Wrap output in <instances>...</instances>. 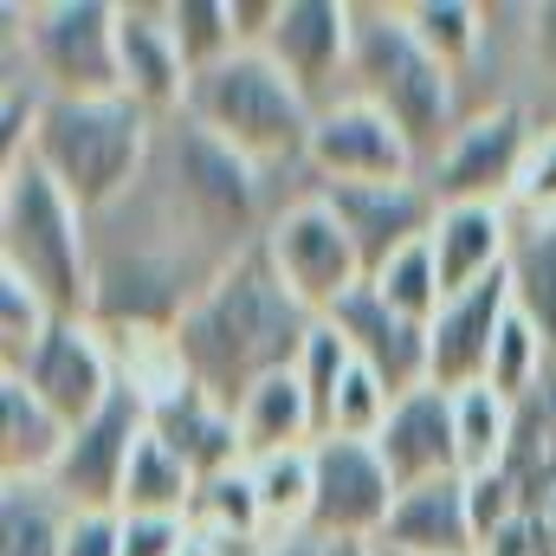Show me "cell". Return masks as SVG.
<instances>
[{
	"label": "cell",
	"mask_w": 556,
	"mask_h": 556,
	"mask_svg": "<svg viewBox=\"0 0 556 556\" xmlns=\"http://www.w3.org/2000/svg\"><path fill=\"white\" fill-rule=\"evenodd\" d=\"M317 324L324 317H311L285 291V278L266 260V247L253 240L240 260H227L220 273L207 278V291L181 311V324L168 330V356H175V376L207 389L220 408H240L260 382L298 369V356H304Z\"/></svg>",
	"instance_id": "cell-1"
},
{
	"label": "cell",
	"mask_w": 556,
	"mask_h": 556,
	"mask_svg": "<svg viewBox=\"0 0 556 556\" xmlns=\"http://www.w3.org/2000/svg\"><path fill=\"white\" fill-rule=\"evenodd\" d=\"M0 273L33 285L59 317H91L98 311L91 214L33 155L0 168Z\"/></svg>",
	"instance_id": "cell-2"
},
{
	"label": "cell",
	"mask_w": 556,
	"mask_h": 556,
	"mask_svg": "<svg viewBox=\"0 0 556 556\" xmlns=\"http://www.w3.org/2000/svg\"><path fill=\"white\" fill-rule=\"evenodd\" d=\"M155 117L130 98H52L26 155L98 220L137 194L155 162Z\"/></svg>",
	"instance_id": "cell-3"
},
{
	"label": "cell",
	"mask_w": 556,
	"mask_h": 556,
	"mask_svg": "<svg viewBox=\"0 0 556 556\" xmlns=\"http://www.w3.org/2000/svg\"><path fill=\"white\" fill-rule=\"evenodd\" d=\"M350 98L376 104L402 137L420 149V168L453 142L459 104H453V72L427 52L408 26V7H356V39H350Z\"/></svg>",
	"instance_id": "cell-4"
},
{
	"label": "cell",
	"mask_w": 556,
	"mask_h": 556,
	"mask_svg": "<svg viewBox=\"0 0 556 556\" xmlns=\"http://www.w3.org/2000/svg\"><path fill=\"white\" fill-rule=\"evenodd\" d=\"M181 117L214 142H227L240 162L253 168H278V162H304L311 155V124L317 104L278 72L266 52H233L227 65L201 72L188 85Z\"/></svg>",
	"instance_id": "cell-5"
},
{
	"label": "cell",
	"mask_w": 556,
	"mask_h": 556,
	"mask_svg": "<svg viewBox=\"0 0 556 556\" xmlns=\"http://www.w3.org/2000/svg\"><path fill=\"white\" fill-rule=\"evenodd\" d=\"M20 20L26 26H13L7 46L26 52V65L52 98H124L111 0H52V7H26Z\"/></svg>",
	"instance_id": "cell-6"
},
{
	"label": "cell",
	"mask_w": 556,
	"mask_h": 556,
	"mask_svg": "<svg viewBox=\"0 0 556 556\" xmlns=\"http://www.w3.org/2000/svg\"><path fill=\"white\" fill-rule=\"evenodd\" d=\"M531 142L538 137H531L525 111H511V104L479 111V117H466L453 130V142L420 168V181L433 188L440 207H505V201H518Z\"/></svg>",
	"instance_id": "cell-7"
},
{
	"label": "cell",
	"mask_w": 556,
	"mask_h": 556,
	"mask_svg": "<svg viewBox=\"0 0 556 556\" xmlns=\"http://www.w3.org/2000/svg\"><path fill=\"white\" fill-rule=\"evenodd\" d=\"M260 247H266L273 273L285 278V291H291L311 317H330L356 285H369L363 253L350 247V233H343V220L324 207V194L291 201L285 214H273V227L260 233Z\"/></svg>",
	"instance_id": "cell-8"
},
{
	"label": "cell",
	"mask_w": 556,
	"mask_h": 556,
	"mask_svg": "<svg viewBox=\"0 0 556 556\" xmlns=\"http://www.w3.org/2000/svg\"><path fill=\"white\" fill-rule=\"evenodd\" d=\"M142 433H149V395L137 382H124L85 427H72V440L52 466V492L72 511H124V479H130Z\"/></svg>",
	"instance_id": "cell-9"
},
{
	"label": "cell",
	"mask_w": 556,
	"mask_h": 556,
	"mask_svg": "<svg viewBox=\"0 0 556 556\" xmlns=\"http://www.w3.org/2000/svg\"><path fill=\"white\" fill-rule=\"evenodd\" d=\"M317 498H311V538L317 544H376L395 511V479L376 453V440H317Z\"/></svg>",
	"instance_id": "cell-10"
},
{
	"label": "cell",
	"mask_w": 556,
	"mask_h": 556,
	"mask_svg": "<svg viewBox=\"0 0 556 556\" xmlns=\"http://www.w3.org/2000/svg\"><path fill=\"white\" fill-rule=\"evenodd\" d=\"M7 376H20L65 427H85V420L124 389V382H117V363H111V350H104V330H98L91 317H59V324L46 330V343H39L20 369H7Z\"/></svg>",
	"instance_id": "cell-11"
},
{
	"label": "cell",
	"mask_w": 556,
	"mask_h": 556,
	"mask_svg": "<svg viewBox=\"0 0 556 556\" xmlns=\"http://www.w3.org/2000/svg\"><path fill=\"white\" fill-rule=\"evenodd\" d=\"M304 162L324 175V188H343V181H415L420 175V149L363 98H330L317 111Z\"/></svg>",
	"instance_id": "cell-12"
},
{
	"label": "cell",
	"mask_w": 556,
	"mask_h": 556,
	"mask_svg": "<svg viewBox=\"0 0 556 556\" xmlns=\"http://www.w3.org/2000/svg\"><path fill=\"white\" fill-rule=\"evenodd\" d=\"M317 194L343 220V233L363 253V273L369 278L382 273L395 253L420 247L433 233V220H440V201H433V188L420 175L415 181H343V188H317Z\"/></svg>",
	"instance_id": "cell-13"
},
{
	"label": "cell",
	"mask_w": 556,
	"mask_h": 556,
	"mask_svg": "<svg viewBox=\"0 0 556 556\" xmlns=\"http://www.w3.org/2000/svg\"><path fill=\"white\" fill-rule=\"evenodd\" d=\"M511 317V278H479L472 291L446 298L427 324V389H446V395H466L485 382L492 369V350H498V330Z\"/></svg>",
	"instance_id": "cell-14"
},
{
	"label": "cell",
	"mask_w": 556,
	"mask_h": 556,
	"mask_svg": "<svg viewBox=\"0 0 556 556\" xmlns=\"http://www.w3.org/2000/svg\"><path fill=\"white\" fill-rule=\"evenodd\" d=\"M324 324L350 343V356H356L395 402L415 395V389H427V324L402 317L376 285H356Z\"/></svg>",
	"instance_id": "cell-15"
},
{
	"label": "cell",
	"mask_w": 556,
	"mask_h": 556,
	"mask_svg": "<svg viewBox=\"0 0 556 556\" xmlns=\"http://www.w3.org/2000/svg\"><path fill=\"white\" fill-rule=\"evenodd\" d=\"M350 39H356V7L350 0H285L273 39H266V59L324 111L330 85L350 78Z\"/></svg>",
	"instance_id": "cell-16"
},
{
	"label": "cell",
	"mask_w": 556,
	"mask_h": 556,
	"mask_svg": "<svg viewBox=\"0 0 556 556\" xmlns=\"http://www.w3.org/2000/svg\"><path fill=\"white\" fill-rule=\"evenodd\" d=\"M117 65H124V98L130 104H142L155 124L162 117H181L194 72L181 59V39H175L168 7H149V0L117 7Z\"/></svg>",
	"instance_id": "cell-17"
},
{
	"label": "cell",
	"mask_w": 556,
	"mask_h": 556,
	"mask_svg": "<svg viewBox=\"0 0 556 556\" xmlns=\"http://www.w3.org/2000/svg\"><path fill=\"white\" fill-rule=\"evenodd\" d=\"M376 453L395 479V492H415L433 479H466L459 472V420H453V395L446 389H415L402 395L382 433H376Z\"/></svg>",
	"instance_id": "cell-18"
},
{
	"label": "cell",
	"mask_w": 556,
	"mask_h": 556,
	"mask_svg": "<svg viewBox=\"0 0 556 556\" xmlns=\"http://www.w3.org/2000/svg\"><path fill=\"white\" fill-rule=\"evenodd\" d=\"M149 433H155L194 479H220V472L247 466L233 408H220V402H214L207 389H194L188 376H175L168 389L149 395Z\"/></svg>",
	"instance_id": "cell-19"
},
{
	"label": "cell",
	"mask_w": 556,
	"mask_h": 556,
	"mask_svg": "<svg viewBox=\"0 0 556 556\" xmlns=\"http://www.w3.org/2000/svg\"><path fill=\"white\" fill-rule=\"evenodd\" d=\"M376 544H395V551L415 556H479V525H472V492L466 479H433L395 498L389 511V531Z\"/></svg>",
	"instance_id": "cell-20"
},
{
	"label": "cell",
	"mask_w": 556,
	"mask_h": 556,
	"mask_svg": "<svg viewBox=\"0 0 556 556\" xmlns=\"http://www.w3.org/2000/svg\"><path fill=\"white\" fill-rule=\"evenodd\" d=\"M511 214L505 207H440L427 247H433V266H440V285L446 298L472 291L479 278H498L505 260H511Z\"/></svg>",
	"instance_id": "cell-21"
},
{
	"label": "cell",
	"mask_w": 556,
	"mask_h": 556,
	"mask_svg": "<svg viewBox=\"0 0 556 556\" xmlns=\"http://www.w3.org/2000/svg\"><path fill=\"white\" fill-rule=\"evenodd\" d=\"M72 427L52 415L20 376H0V472L7 479H52Z\"/></svg>",
	"instance_id": "cell-22"
},
{
	"label": "cell",
	"mask_w": 556,
	"mask_h": 556,
	"mask_svg": "<svg viewBox=\"0 0 556 556\" xmlns=\"http://www.w3.org/2000/svg\"><path fill=\"white\" fill-rule=\"evenodd\" d=\"M240 446H247V466H260V459H273V453H298V446H317V415H311V395H304V382L285 369L273 382H260L240 408Z\"/></svg>",
	"instance_id": "cell-23"
},
{
	"label": "cell",
	"mask_w": 556,
	"mask_h": 556,
	"mask_svg": "<svg viewBox=\"0 0 556 556\" xmlns=\"http://www.w3.org/2000/svg\"><path fill=\"white\" fill-rule=\"evenodd\" d=\"M72 505L52 479H7L0 485V556H65Z\"/></svg>",
	"instance_id": "cell-24"
},
{
	"label": "cell",
	"mask_w": 556,
	"mask_h": 556,
	"mask_svg": "<svg viewBox=\"0 0 556 556\" xmlns=\"http://www.w3.org/2000/svg\"><path fill=\"white\" fill-rule=\"evenodd\" d=\"M511 311L544 337V350L556 356V220H525L511 233Z\"/></svg>",
	"instance_id": "cell-25"
},
{
	"label": "cell",
	"mask_w": 556,
	"mask_h": 556,
	"mask_svg": "<svg viewBox=\"0 0 556 556\" xmlns=\"http://www.w3.org/2000/svg\"><path fill=\"white\" fill-rule=\"evenodd\" d=\"M253 485H260V511H266V538L273 544L311 538V498H317V459H311V446L260 459Z\"/></svg>",
	"instance_id": "cell-26"
},
{
	"label": "cell",
	"mask_w": 556,
	"mask_h": 556,
	"mask_svg": "<svg viewBox=\"0 0 556 556\" xmlns=\"http://www.w3.org/2000/svg\"><path fill=\"white\" fill-rule=\"evenodd\" d=\"M453 420H459V472L466 479H485V472H498L511 459V446H518V408L505 395H492L479 382V389L453 395Z\"/></svg>",
	"instance_id": "cell-27"
},
{
	"label": "cell",
	"mask_w": 556,
	"mask_h": 556,
	"mask_svg": "<svg viewBox=\"0 0 556 556\" xmlns=\"http://www.w3.org/2000/svg\"><path fill=\"white\" fill-rule=\"evenodd\" d=\"M201 479L155 440L142 433L137 459H130V479H124V518H188Z\"/></svg>",
	"instance_id": "cell-28"
},
{
	"label": "cell",
	"mask_w": 556,
	"mask_h": 556,
	"mask_svg": "<svg viewBox=\"0 0 556 556\" xmlns=\"http://www.w3.org/2000/svg\"><path fill=\"white\" fill-rule=\"evenodd\" d=\"M188 531L194 538H266V511H260L253 466H233L220 479H201V492L188 505Z\"/></svg>",
	"instance_id": "cell-29"
},
{
	"label": "cell",
	"mask_w": 556,
	"mask_h": 556,
	"mask_svg": "<svg viewBox=\"0 0 556 556\" xmlns=\"http://www.w3.org/2000/svg\"><path fill=\"white\" fill-rule=\"evenodd\" d=\"M408 26H415V39L459 78L472 59H479V46H485V7H472V0H415L408 7Z\"/></svg>",
	"instance_id": "cell-30"
},
{
	"label": "cell",
	"mask_w": 556,
	"mask_h": 556,
	"mask_svg": "<svg viewBox=\"0 0 556 556\" xmlns=\"http://www.w3.org/2000/svg\"><path fill=\"white\" fill-rule=\"evenodd\" d=\"M556 356L544 350V337L511 311L505 317V330H498V350H492V369H485V389L492 395H505L511 408H525L531 395H538V382H544V369H551Z\"/></svg>",
	"instance_id": "cell-31"
},
{
	"label": "cell",
	"mask_w": 556,
	"mask_h": 556,
	"mask_svg": "<svg viewBox=\"0 0 556 556\" xmlns=\"http://www.w3.org/2000/svg\"><path fill=\"white\" fill-rule=\"evenodd\" d=\"M168 20H175V39H181V59L188 72H214L240 52L233 39V0H168Z\"/></svg>",
	"instance_id": "cell-32"
},
{
	"label": "cell",
	"mask_w": 556,
	"mask_h": 556,
	"mask_svg": "<svg viewBox=\"0 0 556 556\" xmlns=\"http://www.w3.org/2000/svg\"><path fill=\"white\" fill-rule=\"evenodd\" d=\"M350 369H356V356H350V343L330 330V324H317L311 330V343H304V356H298V382H304V395H311V415H317V440L330 433V415H337V389L350 382Z\"/></svg>",
	"instance_id": "cell-33"
},
{
	"label": "cell",
	"mask_w": 556,
	"mask_h": 556,
	"mask_svg": "<svg viewBox=\"0 0 556 556\" xmlns=\"http://www.w3.org/2000/svg\"><path fill=\"white\" fill-rule=\"evenodd\" d=\"M369 285H376L402 317H415V324H433V311L446 304V285H440V266H433V247H427V240L408 247V253H395Z\"/></svg>",
	"instance_id": "cell-34"
},
{
	"label": "cell",
	"mask_w": 556,
	"mask_h": 556,
	"mask_svg": "<svg viewBox=\"0 0 556 556\" xmlns=\"http://www.w3.org/2000/svg\"><path fill=\"white\" fill-rule=\"evenodd\" d=\"M52 324H59V311H52L33 285H20V278L0 273V376L20 369V363L46 343Z\"/></svg>",
	"instance_id": "cell-35"
},
{
	"label": "cell",
	"mask_w": 556,
	"mask_h": 556,
	"mask_svg": "<svg viewBox=\"0 0 556 556\" xmlns=\"http://www.w3.org/2000/svg\"><path fill=\"white\" fill-rule=\"evenodd\" d=\"M518 207L531 220H556V130L531 142V162H525V181H518Z\"/></svg>",
	"instance_id": "cell-36"
},
{
	"label": "cell",
	"mask_w": 556,
	"mask_h": 556,
	"mask_svg": "<svg viewBox=\"0 0 556 556\" xmlns=\"http://www.w3.org/2000/svg\"><path fill=\"white\" fill-rule=\"evenodd\" d=\"M188 518H124V556H188Z\"/></svg>",
	"instance_id": "cell-37"
},
{
	"label": "cell",
	"mask_w": 556,
	"mask_h": 556,
	"mask_svg": "<svg viewBox=\"0 0 556 556\" xmlns=\"http://www.w3.org/2000/svg\"><path fill=\"white\" fill-rule=\"evenodd\" d=\"M65 556H124V511H72Z\"/></svg>",
	"instance_id": "cell-38"
},
{
	"label": "cell",
	"mask_w": 556,
	"mask_h": 556,
	"mask_svg": "<svg viewBox=\"0 0 556 556\" xmlns=\"http://www.w3.org/2000/svg\"><path fill=\"white\" fill-rule=\"evenodd\" d=\"M531 33H538V59H544V72L556 78V7H538V13H531Z\"/></svg>",
	"instance_id": "cell-39"
},
{
	"label": "cell",
	"mask_w": 556,
	"mask_h": 556,
	"mask_svg": "<svg viewBox=\"0 0 556 556\" xmlns=\"http://www.w3.org/2000/svg\"><path fill=\"white\" fill-rule=\"evenodd\" d=\"M266 556H324V544L317 538H291V544H273Z\"/></svg>",
	"instance_id": "cell-40"
},
{
	"label": "cell",
	"mask_w": 556,
	"mask_h": 556,
	"mask_svg": "<svg viewBox=\"0 0 556 556\" xmlns=\"http://www.w3.org/2000/svg\"><path fill=\"white\" fill-rule=\"evenodd\" d=\"M324 556H369V544H324Z\"/></svg>",
	"instance_id": "cell-41"
},
{
	"label": "cell",
	"mask_w": 556,
	"mask_h": 556,
	"mask_svg": "<svg viewBox=\"0 0 556 556\" xmlns=\"http://www.w3.org/2000/svg\"><path fill=\"white\" fill-rule=\"evenodd\" d=\"M369 556H415V551H395V544H369Z\"/></svg>",
	"instance_id": "cell-42"
}]
</instances>
